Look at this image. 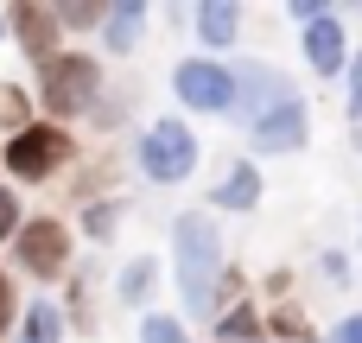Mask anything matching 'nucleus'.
Segmentation results:
<instances>
[{
	"mask_svg": "<svg viewBox=\"0 0 362 343\" xmlns=\"http://www.w3.org/2000/svg\"><path fill=\"white\" fill-rule=\"evenodd\" d=\"M0 38H6V13H0Z\"/></svg>",
	"mask_w": 362,
	"mask_h": 343,
	"instance_id": "cd10ccee",
	"label": "nucleus"
},
{
	"mask_svg": "<svg viewBox=\"0 0 362 343\" xmlns=\"http://www.w3.org/2000/svg\"><path fill=\"white\" fill-rule=\"evenodd\" d=\"M305 140H312V102H305V95L280 102L274 115H261V121L248 127V146H255V153H299Z\"/></svg>",
	"mask_w": 362,
	"mask_h": 343,
	"instance_id": "9d476101",
	"label": "nucleus"
},
{
	"mask_svg": "<svg viewBox=\"0 0 362 343\" xmlns=\"http://www.w3.org/2000/svg\"><path fill=\"white\" fill-rule=\"evenodd\" d=\"M267 337H274V343H325L318 331H312V318H305L293 299H280V306L267 312Z\"/></svg>",
	"mask_w": 362,
	"mask_h": 343,
	"instance_id": "f3484780",
	"label": "nucleus"
},
{
	"mask_svg": "<svg viewBox=\"0 0 362 343\" xmlns=\"http://www.w3.org/2000/svg\"><path fill=\"white\" fill-rule=\"evenodd\" d=\"M267 337V312L255 299H229L216 312V343H261Z\"/></svg>",
	"mask_w": 362,
	"mask_h": 343,
	"instance_id": "2eb2a0df",
	"label": "nucleus"
},
{
	"mask_svg": "<svg viewBox=\"0 0 362 343\" xmlns=\"http://www.w3.org/2000/svg\"><path fill=\"white\" fill-rule=\"evenodd\" d=\"M242 25H248V6L235 0H197L191 6V38L204 45V57H223L242 45Z\"/></svg>",
	"mask_w": 362,
	"mask_h": 343,
	"instance_id": "9b49d317",
	"label": "nucleus"
},
{
	"mask_svg": "<svg viewBox=\"0 0 362 343\" xmlns=\"http://www.w3.org/2000/svg\"><path fill=\"white\" fill-rule=\"evenodd\" d=\"M70 318L57 299H25V318H19V343H64Z\"/></svg>",
	"mask_w": 362,
	"mask_h": 343,
	"instance_id": "dca6fc26",
	"label": "nucleus"
},
{
	"mask_svg": "<svg viewBox=\"0 0 362 343\" xmlns=\"http://www.w3.org/2000/svg\"><path fill=\"white\" fill-rule=\"evenodd\" d=\"M146 19H153V6L146 0H108L102 6V51L108 57H134L140 51V38H146Z\"/></svg>",
	"mask_w": 362,
	"mask_h": 343,
	"instance_id": "ddd939ff",
	"label": "nucleus"
},
{
	"mask_svg": "<svg viewBox=\"0 0 362 343\" xmlns=\"http://www.w3.org/2000/svg\"><path fill=\"white\" fill-rule=\"evenodd\" d=\"M356 146H362V127H356Z\"/></svg>",
	"mask_w": 362,
	"mask_h": 343,
	"instance_id": "c756f323",
	"label": "nucleus"
},
{
	"mask_svg": "<svg viewBox=\"0 0 362 343\" xmlns=\"http://www.w3.org/2000/svg\"><path fill=\"white\" fill-rule=\"evenodd\" d=\"M6 38L45 70L51 57H57V38H64V25H57V6H45V0H19V6H6Z\"/></svg>",
	"mask_w": 362,
	"mask_h": 343,
	"instance_id": "1a4fd4ad",
	"label": "nucleus"
},
{
	"mask_svg": "<svg viewBox=\"0 0 362 343\" xmlns=\"http://www.w3.org/2000/svg\"><path fill=\"white\" fill-rule=\"evenodd\" d=\"M102 95H108V76H102V57L95 51H57L38 70V108L57 127H70L76 115H95Z\"/></svg>",
	"mask_w": 362,
	"mask_h": 343,
	"instance_id": "f03ea898",
	"label": "nucleus"
},
{
	"mask_svg": "<svg viewBox=\"0 0 362 343\" xmlns=\"http://www.w3.org/2000/svg\"><path fill=\"white\" fill-rule=\"evenodd\" d=\"M325 343H362V312H350V318H337V325L325 331Z\"/></svg>",
	"mask_w": 362,
	"mask_h": 343,
	"instance_id": "393cba45",
	"label": "nucleus"
},
{
	"mask_svg": "<svg viewBox=\"0 0 362 343\" xmlns=\"http://www.w3.org/2000/svg\"><path fill=\"white\" fill-rule=\"evenodd\" d=\"M318 274H325V280H337V286H344V280H350V261H344V255H337V248H325V255H318Z\"/></svg>",
	"mask_w": 362,
	"mask_h": 343,
	"instance_id": "a878e982",
	"label": "nucleus"
},
{
	"mask_svg": "<svg viewBox=\"0 0 362 343\" xmlns=\"http://www.w3.org/2000/svg\"><path fill=\"white\" fill-rule=\"evenodd\" d=\"M19 318H25V299H19V280L0 267V337L6 331H19Z\"/></svg>",
	"mask_w": 362,
	"mask_h": 343,
	"instance_id": "5701e85b",
	"label": "nucleus"
},
{
	"mask_svg": "<svg viewBox=\"0 0 362 343\" xmlns=\"http://www.w3.org/2000/svg\"><path fill=\"white\" fill-rule=\"evenodd\" d=\"M19 229H25V197H19V185H0V248H13Z\"/></svg>",
	"mask_w": 362,
	"mask_h": 343,
	"instance_id": "aec40b11",
	"label": "nucleus"
},
{
	"mask_svg": "<svg viewBox=\"0 0 362 343\" xmlns=\"http://www.w3.org/2000/svg\"><path fill=\"white\" fill-rule=\"evenodd\" d=\"M299 57H305V70L312 76H344L350 70V32H344V13L337 6H325L318 19H305L299 25Z\"/></svg>",
	"mask_w": 362,
	"mask_h": 343,
	"instance_id": "6e6552de",
	"label": "nucleus"
},
{
	"mask_svg": "<svg viewBox=\"0 0 362 343\" xmlns=\"http://www.w3.org/2000/svg\"><path fill=\"white\" fill-rule=\"evenodd\" d=\"M210 197V210H235V216H248V210H261V197H267V178H261V165L255 159H223V172H216V185L204 191Z\"/></svg>",
	"mask_w": 362,
	"mask_h": 343,
	"instance_id": "f8f14e48",
	"label": "nucleus"
},
{
	"mask_svg": "<svg viewBox=\"0 0 362 343\" xmlns=\"http://www.w3.org/2000/svg\"><path fill=\"white\" fill-rule=\"evenodd\" d=\"M325 6H331V0H293V6H286V19H293V25H305V19H318Z\"/></svg>",
	"mask_w": 362,
	"mask_h": 343,
	"instance_id": "bb28decb",
	"label": "nucleus"
},
{
	"mask_svg": "<svg viewBox=\"0 0 362 343\" xmlns=\"http://www.w3.org/2000/svg\"><path fill=\"white\" fill-rule=\"evenodd\" d=\"M153 293H159V261H153V255H134V261L115 274V299H121L127 312H140V318H146Z\"/></svg>",
	"mask_w": 362,
	"mask_h": 343,
	"instance_id": "4468645a",
	"label": "nucleus"
},
{
	"mask_svg": "<svg viewBox=\"0 0 362 343\" xmlns=\"http://www.w3.org/2000/svg\"><path fill=\"white\" fill-rule=\"evenodd\" d=\"M293 95H299V89H293V76H286L280 64H267V57H242V64H235V115H229V121L248 134L261 115H274V108L293 102Z\"/></svg>",
	"mask_w": 362,
	"mask_h": 343,
	"instance_id": "0eeeda50",
	"label": "nucleus"
},
{
	"mask_svg": "<svg viewBox=\"0 0 362 343\" xmlns=\"http://www.w3.org/2000/svg\"><path fill=\"white\" fill-rule=\"evenodd\" d=\"M344 108H350V121H362V45L350 57V70H344Z\"/></svg>",
	"mask_w": 362,
	"mask_h": 343,
	"instance_id": "b1692460",
	"label": "nucleus"
},
{
	"mask_svg": "<svg viewBox=\"0 0 362 343\" xmlns=\"http://www.w3.org/2000/svg\"><path fill=\"white\" fill-rule=\"evenodd\" d=\"M115 229H121V197H83V236L108 248Z\"/></svg>",
	"mask_w": 362,
	"mask_h": 343,
	"instance_id": "a211bd4d",
	"label": "nucleus"
},
{
	"mask_svg": "<svg viewBox=\"0 0 362 343\" xmlns=\"http://www.w3.org/2000/svg\"><path fill=\"white\" fill-rule=\"evenodd\" d=\"M356 242H362V216H356Z\"/></svg>",
	"mask_w": 362,
	"mask_h": 343,
	"instance_id": "c85d7f7f",
	"label": "nucleus"
},
{
	"mask_svg": "<svg viewBox=\"0 0 362 343\" xmlns=\"http://www.w3.org/2000/svg\"><path fill=\"white\" fill-rule=\"evenodd\" d=\"M140 343H191V331H185L172 312H146V318H140Z\"/></svg>",
	"mask_w": 362,
	"mask_h": 343,
	"instance_id": "4be33fe9",
	"label": "nucleus"
},
{
	"mask_svg": "<svg viewBox=\"0 0 362 343\" xmlns=\"http://www.w3.org/2000/svg\"><path fill=\"white\" fill-rule=\"evenodd\" d=\"M57 25L64 32H102V6L95 0H57Z\"/></svg>",
	"mask_w": 362,
	"mask_h": 343,
	"instance_id": "412c9836",
	"label": "nucleus"
},
{
	"mask_svg": "<svg viewBox=\"0 0 362 343\" xmlns=\"http://www.w3.org/2000/svg\"><path fill=\"white\" fill-rule=\"evenodd\" d=\"M172 274H178V299H185V312L216 325V312H223V286H229L216 216L185 210V216L172 223Z\"/></svg>",
	"mask_w": 362,
	"mask_h": 343,
	"instance_id": "f257e3e1",
	"label": "nucleus"
},
{
	"mask_svg": "<svg viewBox=\"0 0 362 343\" xmlns=\"http://www.w3.org/2000/svg\"><path fill=\"white\" fill-rule=\"evenodd\" d=\"M32 102H38V95H25L13 76H0V127H6V140H13L19 127H32Z\"/></svg>",
	"mask_w": 362,
	"mask_h": 343,
	"instance_id": "6ab92c4d",
	"label": "nucleus"
},
{
	"mask_svg": "<svg viewBox=\"0 0 362 343\" xmlns=\"http://www.w3.org/2000/svg\"><path fill=\"white\" fill-rule=\"evenodd\" d=\"M172 95H178V108L185 115H235V64H223V57H178L172 64Z\"/></svg>",
	"mask_w": 362,
	"mask_h": 343,
	"instance_id": "423d86ee",
	"label": "nucleus"
},
{
	"mask_svg": "<svg viewBox=\"0 0 362 343\" xmlns=\"http://www.w3.org/2000/svg\"><path fill=\"white\" fill-rule=\"evenodd\" d=\"M197 159H204V140L191 134L185 115H153L134 140V172L146 185H185L197 172Z\"/></svg>",
	"mask_w": 362,
	"mask_h": 343,
	"instance_id": "7ed1b4c3",
	"label": "nucleus"
},
{
	"mask_svg": "<svg viewBox=\"0 0 362 343\" xmlns=\"http://www.w3.org/2000/svg\"><path fill=\"white\" fill-rule=\"evenodd\" d=\"M13 267L19 274H32V280H70L76 274V236H70V223L64 216H25V229H19V242H13Z\"/></svg>",
	"mask_w": 362,
	"mask_h": 343,
	"instance_id": "39448f33",
	"label": "nucleus"
},
{
	"mask_svg": "<svg viewBox=\"0 0 362 343\" xmlns=\"http://www.w3.org/2000/svg\"><path fill=\"white\" fill-rule=\"evenodd\" d=\"M0 165H6L13 185H51L76 165V134L57 127V121H32L0 146Z\"/></svg>",
	"mask_w": 362,
	"mask_h": 343,
	"instance_id": "20e7f679",
	"label": "nucleus"
}]
</instances>
